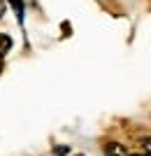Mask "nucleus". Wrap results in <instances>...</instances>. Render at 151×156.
Listing matches in <instances>:
<instances>
[{"mask_svg":"<svg viewBox=\"0 0 151 156\" xmlns=\"http://www.w3.org/2000/svg\"><path fill=\"white\" fill-rule=\"evenodd\" d=\"M12 49V37L9 35H0V56H5Z\"/></svg>","mask_w":151,"mask_h":156,"instance_id":"nucleus-2","label":"nucleus"},{"mask_svg":"<svg viewBox=\"0 0 151 156\" xmlns=\"http://www.w3.org/2000/svg\"><path fill=\"white\" fill-rule=\"evenodd\" d=\"M74 156H84V154H74Z\"/></svg>","mask_w":151,"mask_h":156,"instance_id":"nucleus-4","label":"nucleus"},{"mask_svg":"<svg viewBox=\"0 0 151 156\" xmlns=\"http://www.w3.org/2000/svg\"><path fill=\"white\" fill-rule=\"evenodd\" d=\"M144 151L151 156V137H149V140H144Z\"/></svg>","mask_w":151,"mask_h":156,"instance_id":"nucleus-3","label":"nucleus"},{"mask_svg":"<svg viewBox=\"0 0 151 156\" xmlns=\"http://www.w3.org/2000/svg\"><path fill=\"white\" fill-rule=\"evenodd\" d=\"M105 154L107 156H130L128 151H125V147H123V144H118V142H109L105 147Z\"/></svg>","mask_w":151,"mask_h":156,"instance_id":"nucleus-1","label":"nucleus"}]
</instances>
